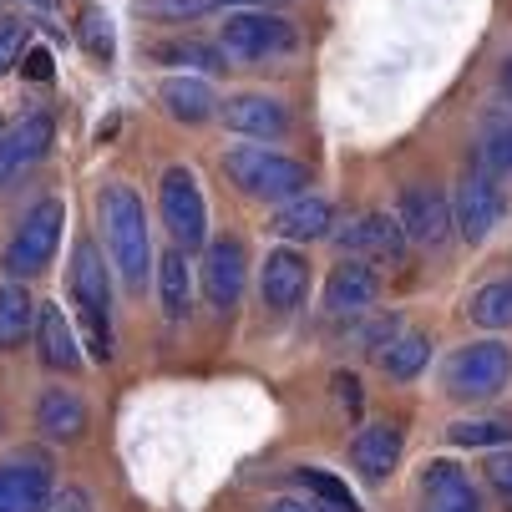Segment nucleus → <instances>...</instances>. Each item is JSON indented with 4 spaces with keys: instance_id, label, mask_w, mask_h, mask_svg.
<instances>
[{
    "instance_id": "obj_40",
    "label": "nucleus",
    "mask_w": 512,
    "mask_h": 512,
    "mask_svg": "<svg viewBox=\"0 0 512 512\" xmlns=\"http://www.w3.org/2000/svg\"><path fill=\"white\" fill-rule=\"evenodd\" d=\"M264 512H310V507H300V502H269Z\"/></svg>"
},
{
    "instance_id": "obj_5",
    "label": "nucleus",
    "mask_w": 512,
    "mask_h": 512,
    "mask_svg": "<svg viewBox=\"0 0 512 512\" xmlns=\"http://www.w3.org/2000/svg\"><path fill=\"white\" fill-rule=\"evenodd\" d=\"M158 213H163V229L173 234L178 249H203L208 244V208H203V193H198V178L193 168H168L163 183H158Z\"/></svg>"
},
{
    "instance_id": "obj_1",
    "label": "nucleus",
    "mask_w": 512,
    "mask_h": 512,
    "mask_svg": "<svg viewBox=\"0 0 512 512\" xmlns=\"http://www.w3.org/2000/svg\"><path fill=\"white\" fill-rule=\"evenodd\" d=\"M97 218L107 229V249H112V264L122 269L127 289H142L148 284V269H153V239H148L142 198L127 183H107L102 198H97Z\"/></svg>"
},
{
    "instance_id": "obj_13",
    "label": "nucleus",
    "mask_w": 512,
    "mask_h": 512,
    "mask_svg": "<svg viewBox=\"0 0 512 512\" xmlns=\"http://www.w3.org/2000/svg\"><path fill=\"white\" fill-rule=\"evenodd\" d=\"M305 284H310V269L295 249H274L259 269V295L269 310H295L305 300Z\"/></svg>"
},
{
    "instance_id": "obj_28",
    "label": "nucleus",
    "mask_w": 512,
    "mask_h": 512,
    "mask_svg": "<svg viewBox=\"0 0 512 512\" xmlns=\"http://www.w3.org/2000/svg\"><path fill=\"white\" fill-rule=\"evenodd\" d=\"M452 442H457V447H507V442H512V421H497V416L457 421V426H452Z\"/></svg>"
},
{
    "instance_id": "obj_42",
    "label": "nucleus",
    "mask_w": 512,
    "mask_h": 512,
    "mask_svg": "<svg viewBox=\"0 0 512 512\" xmlns=\"http://www.w3.org/2000/svg\"><path fill=\"white\" fill-rule=\"evenodd\" d=\"M36 6H56V0H36Z\"/></svg>"
},
{
    "instance_id": "obj_25",
    "label": "nucleus",
    "mask_w": 512,
    "mask_h": 512,
    "mask_svg": "<svg viewBox=\"0 0 512 512\" xmlns=\"http://www.w3.org/2000/svg\"><path fill=\"white\" fill-rule=\"evenodd\" d=\"M426 355H431V340H426V335H396L376 360H381V371H386L391 381H411L421 365H426Z\"/></svg>"
},
{
    "instance_id": "obj_24",
    "label": "nucleus",
    "mask_w": 512,
    "mask_h": 512,
    "mask_svg": "<svg viewBox=\"0 0 512 512\" xmlns=\"http://www.w3.org/2000/svg\"><path fill=\"white\" fill-rule=\"evenodd\" d=\"M31 325H36V300L26 295L21 284H6L0 289V355L16 350L31 335Z\"/></svg>"
},
{
    "instance_id": "obj_38",
    "label": "nucleus",
    "mask_w": 512,
    "mask_h": 512,
    "mask_svg": "<svg viewBox=\"0 0 512 512\" xmlns=\"http://www.w3.org/2000/svg\"><path fill=\"white\" fill-rule=\"evenodd\" d=\"M310 512H360V507H340V502H320V497H315Z\"/></svg>"
},
{
    "instance_id": "obj_26",
    "label": "nucleus",
    "mask_w": 512,
    "mask_h": 512,
    "mask_svg": "<svg viewBox=\"0 0 512 512\" xmlns=\"http://www.w3.org/2000/svg\"><path fill=\"white\" fill-rule=\"evenodd\" d=\"M482 330H507L512 325V279H492L472 295V310H467Z\"/></svg>"
},
{
    "instance_id": "obj_16",
    "label": "nucleus",
    "mask_w": 512,
    "mask_h": 512,
    "mask_svg": "<svg viewBox=\"0 0 512 512\" xmlns=\"http://www.w3.org/2000/svg\"><path fill=\"white\" fill-rule=\"evenodd\" d=\"M421 497H426V512H482L477 487L457 462H431L421 477Z\"/></svg>"
},
{
    "instance_id": "obj_39",
    "label": "nucleus",
    "mask_w": 512,
    "mask_h": 512,
    "mask_svg": "<svg viewBox=\"0 0 512 512\" xmlns=\"http://www.w3.org/2000/svg\"><path fill=\"white\" fill-rule=\"evenodd\" d=\"M6 178H16V168H11V158H6V142H0V183Z\"/></svg>"
},
{
    "instance_id": "obj_37",
    "label": "nucleus",
    "mask_w": 512,
    "mask_h": 512,
    "mask_svg": "<svg viewBox=\"0 0 512 512\" xmlns=\"http://www.w3.org/2000/svg\"><path fill=\"white\" fill-rule=\"evenodd\" d=\"M26 77H36V82H51V56H46L41 46L26 56Z\"/></svg>"
},
{
    "instance_id": "obj_34",
    "label": "nucleus",
    "mask_w": 512,
    "mask_h": 512,
    "mask_svg": "<svg viewBox=\"0 0 512 512\" xmlns=\"http://www.w3.org/2000/svg\"><path fill=\"white\" fill-rule=\"evenodd\" d=\"M487 482H492L497 502L512 512V452H492L487 457Z\"/></svg>"
},
{
    "instance_id": "obj_3",
    "label": "nucleus",
    "mask_w": 512,
    "mask_h": 512,
    "mask_svg": "<svg viewBox=\"0 0 512 512\" xmlns=\"http://www.w3.org/2000/svg\"><path fill=\"white\" fill-rule=\"evenodd\" d=\"M224 168H229V178H234L244 193H254V198H279V203H289V198H300V193L310 188V168H305V163L284 158V153H269V148H234V153L224 158Z\"/></svg>"
},
{
    "instance_id": "obj_18",
    "label": "nucleus",
    "mask_w": 512,
    "mask_h": 512,
    "mask_svg": "<svg viewBox=\"0 0 512 512\" xmlns=\"http://www.w3.org/2000/svg\"><path fill=\"white\" fill-rule=\"evenodd\" d=\"M330 224H335V208H330L325 198H315V193H300V198H289V203L274 213L269 229H274L279 239H289V244H305V239H325Z\"/></svg>"
},
{
    "instance_id": "obj_7",
    "label": "nucleus",
    "mask_w": 512,
    "mask_h": 512,
    "mask_svg": "<svg viewBox=\"0 0 512 512\" xmlns=\"http://www.w3.org/2000/svg\"><path fill=\"white\" fill-rule=\"evenodd\" d=\"M289 46H295V31H289V21H279L269 11H229L224 36H218V51L229 61H264V56L289 51Z\"/></svg>"
},
{
    "instance_id": "obj_36",
    "label": "nucleus",
    "mask_w": 512,
    "mask_h": 512,
    "mask_svg": "<svg viewBox=\"0 0 512 512\" xmlns=\"http://www.w3.org/2000/svg\"><path fill=\"white\" fill-rule=\"evenodd\" d=\"M46 512H92V497L77 492V487H66V492H56V497L46 502Z\"/></svg>"
},
{
    "instance_id": "obj_31",
    "label": "nucleus",
    "mask_w": 512,
    "mask_h": 512,
    "mask_svg": "<svg viewBox=\"0 0 512 512\" xmlns=\"http://www.w3.org/2000/svg\"><path fill=\"white\" fill-rule=\"evenodd\" d=\"M203 11H218V0H142V16L153 21H193Z\"/></svg>"
},
{
    "instance_id": "obj_32",
    "label": "nucleus",
    "mask_w": 512,
    "mask_h": 512,
    "mask_svg": "<svg viewBox=\"0 0 512 512\" xmlns=\"http://www.w3.org/2000/svg\"><path fill=\"white\" fill-rule=\"evenodd\" d=\"M295 477H300V482H305V487H310V492H315L320 502H340V507H360V502L350 497V487H345L340 477H330V472H320V467H300Z\"/></svg>"
},
{
    "instance_id": "obj_10",
    "label": "nucleus",
    "mask_w": 512,
    "mask_h": 512,
    "mask_svg": "<svg viewBox=\"0 0 512 512\" xmlns=\"http://www.w3.org/2000/svg\"><path fill=\"white\" fill-rule=\"evenodd\" d=\"M396 224H401L406 244L442 249L452 239V203L436 193V188H406L401 193V208H396Z\"/></svg>"
},
{
    "instance_id": "obj_2",
    "label": "nucleus",
    "mask_w": 512,
    "mask_h": 512,
    "mask_svg": "<svg viewBox=\"0 0 512 512\" xmlns=\"http://www.w3.org/2000/svg\"><path fill=\"white\" fill-rule=\"evenodd\" d=\"M71 300H77L82 310V325H87V345L97 360H112V274L97 254L92 239L77 244V254H71Z\"/></svg>"
},
{
    "instance_id": "obj_15",
    "label": "nucleus",
    "mask_w": 512,
    "mask_h": 512,
    "mask_svg": "<svg viewBox=\"0 0 512 512\" xmlns=\"http://www.w3.org/2000/svg\"><path fill=\"white\" fill-rule=\"evenodd\" d=\"M350 462L365 482H386V472L401 462V431L391 421H371V426H360L355 431V442H350Z\"/></svg>"
},
{
    "instance_id": "obj_41",
    "label": "nucleus",
    "mask_w": 512,
    "mask_h": 512,
    "mask_svg": "<svg viewBox=\"0 0 512 512\" xmlns=\"http://www.w3.org/2000/svg\"><path fill=\"white\" fill-rule=\"evenodd\" d=\"M502 92H507V97H512V61H507V66H502Z\"/></svg>"
},
{
    "instance_id": "obj_6",
    "label": "nucleus",
    "mask_w": 512,
    "mask_h": 512,
    "mask_svg": "<svg viewBox=\"0 0 512 512\" xmlns=\"http://www.w3.org/2000/svg\"><path fill=\"white\" fill-rule=\"evenodd\" d=\"M61 229H66V208L56 198H41L31 213H26V224L16 229V239L6 244V274L11 279H31L51 264L56 244H61Z\"/></svg>"
},
{
    "instance_id": "obj_21",
    "label": "nucleus",
    "mask_w": 512,
    "mask_h": 512,
    "mask_svg": "<svg viewBox=\"0 0 512 512\" xmlns=\"http://www.w3.org/2000/svg\"><path fill=\"white\" fill-rule=\"evenodd\" d=\"M36 426L51 436V442H77V436L87 431V406L77 391H46L41 406H36Z\"/></svg>"
},
{
    "instance_id": "obj_30",
    "label": "nucleus",
    "mask_w": 512,
    "mask_h": 512,
    "mask_svg": "<svg viewBox=\"0 0 512 512\" xmlns=\"http://www.w3.org/2000/svg\"><path fill=\"white\" fill-rule=\"evenodd\" d=\"M482 168L492 178H512V122H497L487 137H482Z\"/></svg>"
},
{
    "instance_id": "obj_27",
    "label": "nucleus",
    "mask_w": 512,
    "mask_h": 512,
    "mask_svg": "<svg viewBox=\"0 0 512 512\" xmlns=\"http://www.w3.org/2000/svg\"><path fill=\"white\" fill-rule=\"evenodd\" d=\"M77 41H82V51H87L92 61H112V56H117V36H112V21H107L102 6H87V11L77 16Z\"/></svg>"
},
{
    "instance_id": "obj_9",
    "label": "nucleus",
    "mask_w": 512,
    "mask_h": 512,
    "mask_svg": "<svg viewBox=\"0 0 512 512\" xmlns=\"http://www.w3.org/2000/svg\"><path fill=\"white\" fill-rule=\"evenodd\" d=\"M51 502V462L41 452H16L0 462V512H46Z\"/></svg>"
},
{
    "instance_id": "obj_11",
    "label": "nucleus",
    "mask_w": 512,
    "mask_h": 512,
    "mask_svg": "<svg viewBox=\"0 0 512 512\" xmlns=\"http://www.w3.org/2000/svg\"><path fill=\"white\" fill-rule=\"evenodd\" d=\"M244 244L239 239H213L203 249V295L218 305V310H234L239 295H244Z\"/></svg>"
},
{
    "instance_id": "obj_20",
    "label": "nucleus",
    "mask_w": 512,
    "mask_h": 512,
    "mask_svg": "<svg viewBox=\"0 0 512 512\" xmlns=\"http://www.w3.org/2000/svg\"><path fill=\"white\" fill-rule=\"evenodd\" d=\"M0 142H6V158H11V168L21 173V168H31V163H41V158L51 153L56 127H51V117H46V112H31V117H21L16 127L0 132Z\"/></svg>"
},
{
    "instance_id": "obj_35",
    "label": "nucleus",
    "mask_w": 512,
    "mask_h": 512,
    "mask_svg": "<svg viewBox=\"0 0 512 512\" xmlns=\"http://www.w3.org/2000/svg\"><path fill=\"white\" fill-rule=\"evenodd\" d=\"M330 386H335V401H340V406H345V411H350V416H360V406H365V396H360V381H355V376H345V371H340V376H335V381H330Z\"/></svg>"
},
{
    "instance_id": "obj_23",
    "label": "nucleus",
    "mask_w": 512,
    "mask_h": 512,
    "mask_svg": "<svg viewBox=\"0 0 512 512\" xmlns=\"http://www.w3.org/2000/svg\"><path fill=\"white\" fill-rule=\"evenodd\" d=\"M158 300H163V315L168 320H188L193 310V279H188V254L173 244L163 259H158Z\"/></svg>"
},
{
    "instance_id": "obj_22",
    "label": "nucleus",
    "mask_w": 512,
    "mask_h": 512,
    "mask_svg": "<svg viewBox=\"0 0 512 512\" xmlns=\"http://www.w3.org/2000/svg\"><path fill=\"white\" fill-rule=\"evenodd\" d=\"M158 97H163L168 117H178V122H208L218 112V97L203 77H168Z\"/></svg>"
},
{
    "instance_id": "obj_14",
    "label": "nucleus",
    "mask_w": 512,
    "mask_h": 512,
    "mask_svg": "<svg viewBox=\"0 0 512 512\" xmlns=\"http://www.w3.org/2000/svg\"><path fill=\"white\" fill-rule=\"evenodd\" d=\"M376 295H381L376 269L365 264V259H345V264L330 274V284H325V310H330V315H355V310H371Z\"/></svg>"
},
{
    "instance_id": "obj_17",
    "label": "nucleus",
    "mask_w": 512,
    "mask_h": 512,
    "mask_svg": "<svg viewBox=\"0 0 512 512\" xmlns=\"http://www.w3.org/2000/svg\"><path fill=\"white\" fill-rule=\"evenodd\" d=\"M218 112H224V122L234 127V132H244V137H284V127H289V112L274 102V97H264V92H244V97H229V102H218Z\"/></svg>"
},
{
    "instance_id": "obj_12",
    "label": "nucleus",
    "mask_w": 512,
    "mask_h": 512,
    "mask_svg": "<svg viewBox=\"0 0 512 512\" xmlns=\"http://www.w3.org/2000/svg\"><path fill=\"white\" fill-rule=\"evenodd\" d=\"M340 249H350L355 259L401 264L406 259V234L396 224V213H365V218L350 224V234H340Z\"/></svg>"
},
{
    "instance_id": "obj_19",
    "label": "nucleus",
    "mask_w": 512,
    "mask_h": 512,
    "mask_svg": "<svg viewBox=\"0 0 512 512\" xmlns=\"http://www.w3.org/2000/svg\"><path fill=\"white\" fill-rule=\"evenodd\" d=\"M36 345H41V360L51 371H77L82 365V350H77V335H71L66 315L56 305H36Z\"/></svg>"
},
{
    "instance_id": "obj_33",
    "label": "nucleus",
    "mask_w": 512,
    "mask_h": 512,
    "mask_svg": "<svg viewBox=\"0 0 512 512\" xmlns=\"http://www.w3.org/2000/svg\"><path fill=\"white\" fill-rule=\"evenodd\" d=\"M26 21L21 16H0V77H6V71L21 61V51H26Z\"/></svg>"
},
{
    "instance_id": "obj_8",
    "label": "nucleus",
    "mask_w": 512,
    "mask_h": 512,
    "mask_svg": "<svg viewBox=\"0 0 512 512\" xmlns=\"http://www.w3.org/2000/svg\"><path fill=\"white\" fill-rule=\"evenodd\" d=\"M507 213V198L497 188V178L482 168V173H467L457 183V203H452V229L467 239V244H482Z\"/></svg>"
},
{
    "instance_id": "obj_4",
    "label": "nucleus",
    "mask_w": 512,
    "mask_h": 512,
    "mask_svg": "<svg viewBox=\"0 0 512 512\" xmlns=\"http://www.w3.org/2000/svg\"><path fill=\"white\" fill-rule=\"evenodd\" d=\"M512 381V350L502 340H477L447 360V396L457 401H487Z\"/></svg>"
},
{
    "instance_id": "obj_29",
    "label": "nucleus",
    "mask_w": 512,
    "mask_h": 512,
    "mask_svg": "<svg viewBox=\"0 0 512 512\" xmlns=\"http://www.w3.org/2000/svg\"><path fill=\"white\" fill-rule=\"evenodd\" d=\"M158 61H188V66H203V71H229V56L224 51H213L203 41H168L153 51Z\"/></svg>"
}]
</instances>
